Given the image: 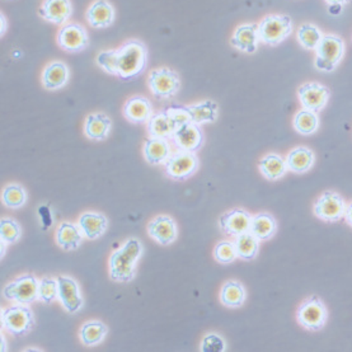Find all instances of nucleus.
I'll return each instance as SVG.
<instances>
[{
	"instance_id": "nucleus-30",
	"label": "nucleus",
	"mask_w": 352,
	"mask_h": 352,
	"mask_svg": "<svg viewBox=\"0 0 352 352\" xmlns=\"http://www.w3.org/2000/svg\"><path fill=\"white\" fill-rule=\"evenodd\" d=\"M258 167H260L261 173L269 181L280 179L281 177H284L287 170L286 160L277 154H269L263 157L261 160Z\"/></svg>"
},
{
	"instance_id": "nucleus-17",
	"label": "nucleus",
	"mask_w": 352,
	"mask_h": 352,
	"mask_svg": "<svg viewBox=\"0 0 352 352\" xmlns=\"http://www.w3.org/2000/svg\"><path fill=\"white\" fill-rule=\"evenodd\" d=\"M260 36H258V25L254 23H245L239 25L234 31V34L230 40L232 46L236 50L253 54L258 47Z\"/></svg>"
},
{
	"instance_id": "nucleus-10",
	"label": "nucleus",
	"mask_w": 352,
	"mask_h": 352,
	"mask_svg": "<svg viewBox=\"0 0 352 352\" xmlns=\"http://www.w3.org/2000/svg\"><path fill=\"white\" fill-rule=\"evenodd\" d=\"M346 204L344 200L337 192L326 191L322 193V196L314 204V214L317 218L327 221L335 223L344 218L346 212Z\"/></svg>"
},
{
	"instance_id": "nucleus-39",
	"label": "nucleus",
	"mask_w": 352,
	"mask_h": 352,
	"mask_svg": "<svg viewBox=\"0 0 352 352\" xmlns=\"http://www.w3.org/2000/svg\"><path fill=\"white\" fill-rule=\"evenodd\" d=\"M214 257L219 263H223V265L232 263L238 257L234 242H229V241L219 242L214 250Z\"/></svg>"
},
{
	"instance_id": "nucleus-45",
	"label": "nucleus",
	"mask_w": 352,
	"mask_h": 352,
	"mask_svg": "<svg viewBox=\"0 0 352 352\" xmlns=\"http://www.w3.org/2000/svg\"><path fill=\"white\" fill-rule=\"evenodd\" d=\"M6 31H7V19L4 13H1V36H4Z\"/></svg>"
},
{
	"instance_id": "nucleus-4",
	"label": "nucleus",
	"mask_w": 352,
	"mask_h": 352,
	"mask_svg": "<svg viewBox=\"0 0 352 352\" xmlns=\"http://www.w3.org/2000/svg\"><path fill=\"white\" fill-rule=\"evenodd\" d=\"M316 67L320 72H332L335 70L340 61L344 58V43L341 37L337 34H326L322 41L319 42L316 49Z\"/></svg>"
},
{
	"instance_id": "nucleus-22",
	"label": "nucleus",
	"mask_w": 352,
	"mask_h": 352,
	"mask_svg": "<svg viewBox=\"0 0 352 352\" xmlns=\"http://www.w3.org/2000/svg\"><path fill=\"white\" fill-rule=\"evenodd\" d=\"M111 127H112V122L107 115L101 112L92 113L85 120L84 133L91 140L102 142L109 138Z\"/></svg>"
},
{
	"instance_id": "nucleus-42",
	"label": "nucleus",
	"mask_w": 352,
	"mask_h": 352,
	"mask_svg": "<svg viewBox=\"0 0 352 352\" xmlns=\"http://www.w3.org/2000/svg\"><path fill=\"white\" fill-rule=\"evenodd\" d=\"M37 212H38V217L41 220L42 230L43 232L49 230L54 224V217H52V211H51L50 208L47 205H41L37 209Z\"/></svg>"
},
{
	"instance_id": "nucleus-6",
	"label": "nucleus",
	"mask_w": 352,
	"mask_h": 352,
	"mask_svg": "<svg viewBox=\"0 0 352 352\" xmlns=\"http://www.w3.org/2000/svg\"><path fill=\"white\" fill-rule=\"evenodd\" d=\"M148 83L153 96L158 100H168L175 97L181 88L179 76L169 67L151 70Z\"/></svg>"
},
{
	"instance_id": "nucleus-33",
	"label": "nucleus",
	"mask_w": 352,
	"mask_h": 352,
	"mask_svg": "<svg viewBox=\"0 0 352 352\" xmlns=\"http://www.w3.org/2000/svg\"><path fill=\"white\" fill-rule=\"evenodd\" d=\"M294 129L302 135L314 134L318 130L319 118L317 112L302 109L294 118Z\"/></svg>"
},
{
	"instance_id": "nucleus-34",
	"label": "nucleus",
	"mask_w": 352,
	"mask_h": 352,
	"mask_svg": "<svg viewBox=\"0 0 352 352\" xmlns=\"http://www.w3.org/2000/svg\"><path fill=\"white\" fill-rule=\"evenodd\" d=\"M109 332V328L106 327L100 320H91L83 324L80 329V340L85 346H96L103 341Z\"/></svg>"
},
{
	"instance_id": "nucleus-9",
	"label": "nucleus",
	"mask_w": 352,
	"mask_h": 352,
	"mask_svg": "<svg viewBox=\"0 0 352 352\" xmlns=\"http://www.w3.org/2000/svg\"><path fill=\"white\" fill-rule=\"evenodd\" d=\"M40 283L34 275H23L4 287L6 299L18 304H31L38 299Z\"/></svg>"
},
{
	"instance_id": "nucleus-32",
	"label": "nucleus",
	"mask_w": 352,
	"mask_h": 352,
	"mask_svg": "<svg viewBox=\"0 0 352 352\" xmlns=\"http://www.w3.org/2000/svg\"><path fill=\"white\" fill-rule=\"evenodd\" d=\"M245 299V290L238 281H228L221 289L220 300L229 308L241 307Z\"/></svg>"
},
{
	"instance_id": "nucleus-12",
	"label": "nucleus",
	"mask_w": 352,
	"mask_h": 352,
	"mask_svg": "<svg viewBox=\"0 0 352 352\" xmlns=\"http://www.w3.org/2000/svg\"><path fill=\"white\" fill-rule=\"evenodd\" d=\"M298 96H299L302 109L318 112L326 107L331 92L327 87L311 82V83L302 85L298 91Z\"/></svg>"
},
{
	"instance_id": "nucleus-27",
	"label": "nucleus",
	"mask_w": 352,
	"mask_h": 352,
	"mask_svg": "<svg viewBox=\"0 0 352 352\" xmlns=\"http://www.w3.org/2000/svg\"><path fill=\"white\" fill-rule=\"evenodd\" d=\"M191 121L197 125L212 124L218 118V104L211 100L200 102L192 106H185Z\"/></svg>"
},
{
	"instance_id": "nucleus-19",
	"label": "nucleus",
	"mask_w": 352,
	"mask_h": 352,
	"mask_svg": "<svg viewBox=\"0 0 352 352\" xmlns=\"http://www.w3.org/2000/svg\"><path fill=\"white\" fill-rule=\"evenodd\" d=\"M85 18L93 28H107L115 21V8L107 0H96L87 10Z\"/></svg>"
},
{
	"instance_id": "nucleus-14",
	"label": "nucleus",
	"mask_w": 352,
	"mask_h": 352,
	"mask_svg": "<svg viewBox=\"0 0 352 352\" xmlns=\"http://www.w3.org/2000/svg\"><path fill=\"white\" fill-rule=\"evenodd\" d=\"M173 140L179 151L192 153L200 151L204 144V135L200 125L190 121L179 126L173 134Z\"/></svg>"
},
{
	"instance_id": "nucleus-8",
	"label": "nucleus",
	"mask_w": 352,
	"mask_h": 352,
	"mask_svg": "<svg viewBox=\"0 0 352 352\" xmlns=\"http://www.w3.org/2000/svg\"><path fill=\"white\" fill-rule=\"evenodd\" d=\"M164 169L170 179L177 182L186 181L199 169V158L192 151H179L168 158Z\"/></svg>"
},
{
	"instance_id": "nucleus-11",
	"label": "nucleus",
	"mask_w": 352,
	"mask_h": 352,
	"mask_svg": "<svg viewBox=\"0 0 352 352\" xmlns=\"http://www.w3.org/2000/svg\"><path fill=\"white\" fill-rule=\"evenodd\" d=\"M58 45L63 50L67 52H79L88 47L89 36L83 25L69 23L60 28Z\"/></svg>"
},
{
	"instance_id": "nucleus-43",
	"label": "nucleus",
	"mask_w": 352,
	"mask_h": 352,
	"mask_svg": "<svg viewBox=\"0 0 352 352\" xmlns=\"http://www.w3.org/2000/svg\"><path fill=\"white\" fill-rule=\"evenodd\" d=\"M344 220H346V223L352 227V201L347 205V208H346V212H344Z\"/></svg>"
},
{
	"instance_id": "nucleus-25",
	"label": "nucleus",
	"mask_w": 352,
	"mask_h": 352,
	"mask_svg": "<svg viewBox=\"0 0 352 352\" xmlns=\"http://www.w3.org/2000/svg\"><path fill=\"white\" fill-rule=\"evenodd\" d=\"M79 227L88 239L100 238L109 227V220L98 212H85L79 219Z\"/></svg>"
},
{
	"instance_id": "nucleus-40",
	"label": "nucleus",
	"mask_w": 352,
	"mask_h": 352,
	"mask_svg": "<svg viewBox=\"0 0 352 352\" xmlns=\"http://www.w3.org/2000/svg\"><path fill=\"white\" fill-rule=\"evenodd\" d=\"M201 351L224 352L226 351V342L217 333H210V335L205 336L202 340Z\"/></svg>"
},
{
	"instance_id": "nucleus-7",
	"label": "nucleus",
	"mask_w": 352,
	"mask_h": 352,
	"mask_svg": "<svg viewBox=\"0 0 352 352\" xmlns=\"http://www.w3.org/2000/svg\"><path fill=\"white\" fill-rule=\"evenodd\" d=\"M298 322L309 331H319L324 327L328 319V311L324 302L313 295L304 300L296 313Z\"/></svg>"
},
{
	"instance_id": "nucleus-41",
	"label": "nucleus",
	"mask_w": 352,
	"mask_h": 352,
	"mask_svg": "<svg viewBox=\"0 0 352 352\" xmlns=\"http://www.w3.org/2000/svg\"><path fill=\"white\" fill-rule=\"evenodd\" d=\"M166 111H167L168 115L173 118V121L176 122L177 129H178L179 126L186 124V122H190V121H191V118H190V115H188L186 107L170 106V107L166 109Z\"/></svg>"
},
{
	"instance_id": "nucleus-3",
	"label": "nucleus",
	"mask_w": 352,
	"mask_h": 352,
	"mask_svg": "<svg viewBox=\"0 0 352 352\" xmlns=\"http://www.w3.org/2000/svg\"><path fill=\"white\" fill-rule=\"evenodd\" d=\"M293 23L292 18L283 14H270L261 21L258 25V36L260 41L276 46L278 43L285 41L292 34Z\"/></svg>"
},
{
	"instance_id": "nucleus-44",
	"label": "nucleus",
	"mask_w": 352,
	"mask_h": 352,
	"mask_svg": "<svg viewBox=\"0 0 352 352\" xmlns=\"http://www.w3.org/2000/svg\"><path fill=\"white\" fill-rule=\"evenodd\" d=\"M329 6H344L350 3L351 0H326Z\"/></svg>"
},
{
	"instance_id": "nucleus-38",
	"label": "nucleus",
	"mask_w": 352,
	"mask_h": 352,
	"mask_svg": "<svg viewBox=\"0 0 352 352\" xmlns=\"http://www.w3.org/2000/svg\"><path fill=\"white\" fill-rule=\"evenodd\" d=\"M59 298V283L52 277H43L38 285V299L45 304H50Z\"/></svg>"
},
{
	"instance_id": "nucleus-2",
	"label": "nucleus",
	"mask_w": 352,
	"mask_h": 352,
	"mask_svg": "<svg viewBox=\"0 0 352 352\" xmlns=\"http://www.w3.org/2000/svg\"><path fill=\"white\" fill-rule=\"evenodd\" d=\"M143 254L142 243L131 238L111 256L109 275L116 283H130L135 276L136 263Z\"/></svg>"
},
{
	"instance_id": "nucleus-20",
	"label": "nucleus",
	"mask_w": 352,
	"mask_h": 352,
	"mask_svg": "<svg viewBox=\"0 0 352 352\" xmlns=\"http://www.w3.org/2000/svg\"><path fill=\"white\" fill-rule=\"evenodd\" d=\"M153 115L151 102L143 96L131 97L124 106V116L134 124L148 122Z\"/></svg>"
},
{
	"instance_id": "nucleus-21",
	"label": "nucleus",
	"mask_w": 352,
	"mask_h": 352,
	"mask_svg": "<svg viewBox=\"0 0 352 352\" xmlns=\"http://www.w3.org/2000/svg\"><path fill=\"white\" fill-rule=\"evenodd\" d=\"M69 67L63 61H54L42 73V84L49 91H58L69 80Z\"/></svg>"
},
{
	"instance_id": "nucleus-23",
	"label": "nucleus",
	"mask_w": 352,
	"mask_h": 352,
	"mask_svg": "<svg viewBox=\"0 0 352 352\" xmlns=\"http://www.w3.org/2000/svg\"><path fill=\"white\" fill-rule=\"evenodd\" d=\"M176 130V122L168 115L166 109L160 113H154L148 121V133L151 135V138H160V139L173 138Z\"/></svg>"
},
{
	"instance_id": "nucleus-29",
	"label": "nucleus",
	"mask_w": 352,
	"mask_h": 352,
	"mask_svg": "<svg viewBox=\"0 0 352 352\" xmlns=\"http://www.w3.org/2000/svg\"><path fill=\"white\" fill-rule=\"evenodd\" d=\"M276 220L267 212H261L252 218L251 232L260 242L269 241L276 233Z\"/></svg>"
},
{
	"instance_id": "nucleus-15",
	"label": "nucleus",
	"mask_w": 352,
	"mask_h": 352,
	"mask_svg": "<svg viewBox=\"0 0 352 352\" xmlns=\"http://www.w3.org/2000/svg\"><path fill=\"white\" fill-rule=\"evenodd\" d=\"M38 14L54 25H65L73 14L70 0H43Z\"/></svg>"
},
{
	"instance_id": "nucleus-46",
	"label": "nucleus",
	"mask_w": 352,
	"mask_h": 352,
	"mask_svg": "<svg viewBox=\"0 0 352 352\" xmlns=\"http://www.w3.org/2000/svg\"><path fill=\"white\" fill-rule=\"evenodd\" d=\"M1 342H3V347H1V351H6V340H4V337H1Z\"/></svg>"
},
{
	"instance_id": "nucleus-13",
	"label": "nucleus",
	"mask_w": 352,
	"mask_h": 352,
	"mask_svg": "<svg viewBox=\"0 0 352 352\" xmlns=\"http://www.w3.org/2000/svg\"><path fill=\"white\" fill-rule=\"evenodd\" d=\"M251 214L243 209H233L219 219L220 229L228 235L238 236L251 230Z\"/></svg>"
},
{
	"instance_id": "nucleus-26",
	"label": "nucleus",
	"mask_w": 352,
	"mask_h": 352,
	"mask_svg": "<svg viewBox=\"0 0 352 352\" xmlns=\"http://www.w3.org/2000/svg\"><path fill=\"white\" fill-rule=\"evenodd\" d=\"M314 153L305 146H299L290 151L286 157L287 169H290L294 173H305L308 172L314 164Z\"/></svg>"
},
{
	"instance_id": "nucleus-24",
	"label": "nucleus",
	"mask_w": 352,
	"mask_h": 352,
	"mask_svg": "<svg viewBox=\"0 0 352 352\" xmlns=\"http://www.w3.org/2000/svg\"><path fill=\"white\" fill-rule=\"evenodd\" d=\"M170 157V145L167 139L151 138L144 144V158L151 164L166 163Z\"/></svg>"
},
{
	"instance_id": "nucleus-16",
	"label": "nucleus",
	"mask_w": 352,
	"mask_h": 352,
	"mask_svg": "<svg viewBox=\"0 0 352 352\" xmlns=\"http://www.w3.org/2000/svg\"><path fill=\"white\" fill-rule=\"evenodd\" d=\"M59 283V299L63 307L69 313H76L83 305V298L79 292V286L76 280L72 277L60 276L58 278Z\"/></svg>"
},
{
	"instance_id": "nucleus-31",
	"label": "nucleus",
	"mask_w": 352,
	"mask_h": 352,
	"mask_svg": "<svg viewBox=\"0 0 352 352\" xmlns=\"http://www.w3.org/2000/svg\"><path fill=\"white\" fill-rule=\"evenodd\" d=\"M234 244L238 257L245 261L254 260L260 248V241L251 232L235 236Z\"/></svg>"
},
{
	"instance_id": "nucleus-36",
	"label": "nucleus",
	"mask_w": 352,
	"mask_h": 352,
	"mask_svg": "<svg viewBox=\"0 0 352 352\" xmlns=\"http://www.w3.org/2000/svg\"><path fill=\"white\" fill-rule=\"evenodd\" d=\"M1 200L9 209H19L25 205L27 193L22 186L12 184L3 190Z\"/></svg>"
},
{
	"instance_id": "nucleus-18",
	"label": "nucleus",
	"mask_w": 352,
	"mask_h": 352,
	"mask_svg": "<svg viewBox=\"0 0 352 352\" xmlns=\"http://www.w3.org/2000/svg\"><path fill=\"white\" fill-rule=\"evenodd\" d=\"M148 233L151 239L162 245L173 243L177 238V227L175 220L167 215L153 219L148 226Z\"/></svg>"
},
{
	"instance_id": "nucleus-5",
	"label": "nucleus",
	"mask_w": 352,
	"mask_h": 352,
	"mask_svg": "<svg viewBox=\"0 0 352 352\" xmlns=\"http://www.w3.org/2000/svg\"><path fill=\"white\" fill-rule=\"evenodd\" d=\"M1 326L10 335H27L34 327V313L25 304L9 307L1 311Z\"/></svg>"
},
{
	"instance_id": "nucleus-1",
	"label": "nucleus",
	"mask_w": 352,
	"mask_h": 352,
	"mask_svg": "<svg viewBox=\"0 0 352 352\" xmlns=\"http://www.w3.org/2000/svg\"><path fill=\"white\" fill-rule=\"evenodd\" d=\"M97 64L106 73L127 82L143 74L148 65V49L144 42L130 40L116 50L100 52Z\"/></svg>"
},
{
	"instance_id": "nucleus-35",
	"label": "nucleus",
	"mask_w": 352,
	"mask_h": 352,
	"mask_svg": "<svg viewBox=\"0 0 352 352\" xmlns=\"http://www.w3.org/2000/svg\"><path fill=\"white\" fill-rule=\"evenodd\" d=\"M323 36L317 25L305 23L298 30V40L305 50H316Z\"/></svg>"
},
{
	"instance_id": "nucleus-37",
	"label": "nucleus",
	"mask_w": 352,
	"mask_h": 352,
	"mask_svg": "<svg viewBox=\"0 0 352 352\" xmlns=\"http://www.w3.org/2000/svg\"><path fill=\"white\" fill-rule=\"evenodd\" d=\"M22 234L21 227L16 220L3 218L0 221V236L1 242L7 244H14L19 241Z\"/></svg>"
},
{
	"instance_id": "nucleus-28",
	"label": "nucleus",
	"mask_w": 352,
	"mask_h": 352,
	"mask_svg": "<svg viewBox=\"0 0 352 352\" xmlns=\"http://www.w3.org/2000/svg\"><path fill=\"white\" fill-rule=\"evenodd\" d=\"M56 241L64 251H74L83 241V232L76 224L63 223L58 229Z\"/></svg>"
}]
</instances>
